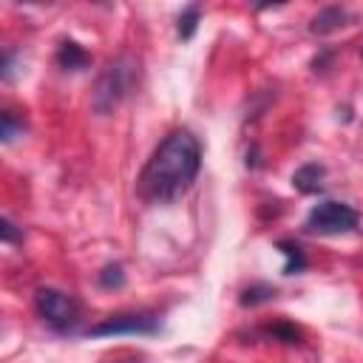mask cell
I'll use <instances>...</instances> for the list:
<instances>
[{
    "mask_svg": "<svg viewBox=\"0 0 363 363\" xmlns=\"http://www.w3.org/2000/svg\"><path fill=\"white\" fill-rule=\"evenodd\" d=\"M201 170V145L199 139L179 128L162 139L147 164L139 173V196L150 204H173L182 199Z\"/></svg>",
    "mask_w": 363,
    "mask_h": 363,
    "instance_id": "cell-1",
    "label": "cell"
},
{
    "mask_svg": "<svg viewBox=\"0 0 363 363\" xmlns=\"http://www.w3.org/2000/svg\"><path fill=\"white\" fill-rule=\"evenodd\" d=\"M130 82H133V65L130 60H116L111 62L99 79H96V88H94V96H91V105L96 113H108L111 108L119 105V99L130 91Z\"/></svg>",
    "mask_w": 363,
    "mask_h": 363,
    "instance_id": "cell-2",
    "label": "cell"
},
{
    "mask_svg": "<svg viewBox=\"0 0 363 363\" xmlns=\"http://www.w3.org/2000/svg\"><path fill=\"white\" fill-rule=\"evenodd\" d=\"M357 224H360L357 210L335 199L318 201L306 216V227L318 235H343V233H352Z\"/></svg>",
    "mask_w": 363,
    "mask_h": 363,
    "instance_id": "cell-3",
    "label": "cell"
},
{
    "mask_svg": "<svg viewBox=\"0 0 363 363\" xmlns=\"http://www.w3.org/2000/svg\"><path fill=\"white\" fill-rule=\"evenodd\" d=\"M34 306H37V315L48 326H54L57 332H71L79 320V303L71 295H65L60 289H51V286L37 289Z\"/></svg>",
    "mask_w": 363,
    "mask_h": 363,
    "instance_id": "cell-4",
    "label": "cell"
},
{
    "mask_svg": "<svg viewBox=\"0 0 363 363\" xmlns=\"http://www.w3.org/2000/svg\"><path fill=\"white\" fill-rule=\"evenodd\" d=\"M159 318L142 315V312H128V315H111L102 323L88 329V337H111V335H156Z\"/></svg>",
    "mask_w": 363,
    "mask_h": 363,
    "instance_id": "cell-5",
    "label": "cell"
},
{
    "mask_svg": "<svg viewBox=\"0 0 363 363\" xmlns=\"http://www.w3.org/2000/svg\"><path fill=\"white\" fill-rule=\"evenodd\" d=\"M323 179H326V167L318 162H306L292 173V184L301 193H320L323 190Z\"/></svg>",
    "mask_w": 363,
    "mask_h": 363,
    "instance_id": "cell-6",
    "label": "cell"
},
{
    "mask_svg": "<svg viewBox=\"0 0 363 363\" xmlns=\"http://www.w3.org/2000/svg\"><path fill=\"white\" fill-rule=\"evenodd\" d=\"M57 62H60V68H65V71H82V68L91 62V57H88V51H85L79 43L65 40V43H60Z\"/></svg>",
    "mask_w": 363,
    "mask_h": 363,
    "instance_id": "cell-7",
    "label": "cell"
},
{
    "mask_svg": "<svg viewBox=\"0 0 363 363\" xmlns=\"http://www.w3.org/2000/svg\"><path fill=\"white\" fill-rule=\"evenodd\" d=\"M346 20H349V14H346L340 6H329V9H323V11L315 14L309 31H312V34H329V31L346 26Z\"/></svg>",
    "mask_w": 363,
    "mask_h": 363,
    "instance_id": "cell-8",
    "label": "cell"
},
{
    "mask_svg": "<svg viewBox=\"0 0 363 363\" xmlns=\"http://www.w3.org/2000/svg\"><path fill=\"white\" fill-rule=\"evenodd\" d=\"M278 250L284 252L286 264H284V275H295L306 267V258H303V250L295 244V241H278Z\"/></svg>",
    "mask_w": 363,
    "mask_h": 363,
    "instance_id": "cell-9",
    "label": "cell"
},
{
    "mask_svg": "<svg viewBox=\"0 0 363 363\" xmlns=\"http://www.w3.org/2000/svg\"><path fill=\"white\" fill-rule=\"evenodd\" d=\"M199 17H201V9H199V6H187V9L179 14V20H176V34H179L182 40H190V37L196 34V28H199Z\"/></svg>",
    "mask_w": 363,
    "mask_h": 363,
    "instance_id": "cell-10",
    "label": "cell"
},
{
    "mask_svg": "<svg viewBox=\"0 0 363 363\" xmlns=\"http://www.w3.org/2000/svg\"><path fill=\"white\" fill-rule=\"evenodd\" d=\"M275 295V289L272 286H267V284H252L250 289H244V295H241V303L244 306H255V303H264V301H269Z\"/></svg>",
    "mask_w": 363,
    "mask_h": 363,
    "instance_id": "cell-11",
    "label": "cell"
},
{
    "mask_svg": "<svg viewBox=\"0 0 363 363\" xmlns=\"http://www.w3.org/2000/svg\"><path fill=\"white\" fill-rule=\"evenodd\" d=\"M267 335H272V337H278V340H284V343H298V340H301V332H298L292 323H286V320L272 323V326L267 329Z\"/></svg>",
    "mask_w": 363,
    "mask_h": 363,
    "instance_id": "cell-12",
    "label": "cell"
},
{
    "mask_svg": "<svg viewBox=\"0 0 363 363\" xmlns=\"http://www.w3.org/2000/svg\"><path fill=\"white\" fill-rule=\"evenodd\" d=\"M17 133H23V122H17L11 111H6L3 113V122H0V139L3 142H11Z\"/></svg>",
    "mask_w": 363,
    "mask_h": 363,
    "instance_id": "cell-13",
    "label": "cell"
},
{
    "mask_svg": "<svg viewBox=\"0 0 363 363\" xmlns=\"http://www.w3.org/2000/svg\"><path fill=\"white\" fill-rule=\"evenodd\" d=\"M99 284H102L105 289H111V286H122V284H125V272H122V267H119V264L105 267V269L99 272Z\"/></svg>",
    "mask_w": 363,
    "mask_h": 363,
    "instance_id": "cell-14",
    "label": "cell"
},
{
    "mask_svg": "<svg viewBox=\"0 0 363 363\" xmlns=\"http://www.w3.org/2000/svg\"><path fill=\"white\" fill-rule=\"evenodd\" d=\"M0 235H3V241H6V244H11V241H17V238H20V233L14 230V224H11L9 218H3V221H0Z\"/></svg>",
    "mask_w": 363,
    "mask_h": 363,
    "instance_id": "cell-15",
    "label": "cell"
}]
</instances>
